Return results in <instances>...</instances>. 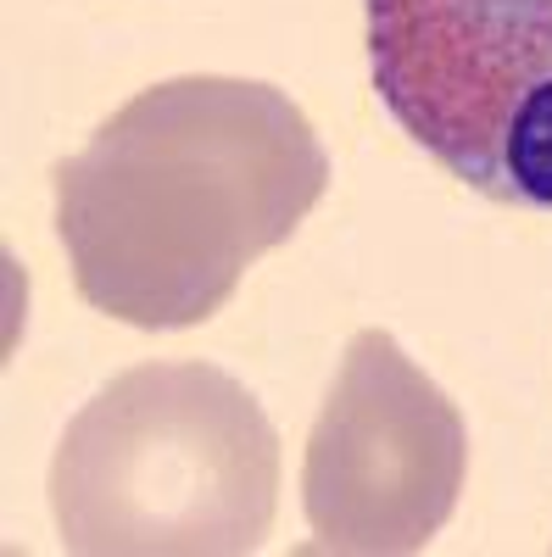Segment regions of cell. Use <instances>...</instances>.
Here are the masks:
<instances>
[{"instance_id":"1","label":"cell","mask_w":552,"mask_h":557,"mask_svg":"<svg viewBox=\"0 0 552 557\" xmlns=\"http://www.w3.org/2000/svg\"><path fill=\"white\" fill-rule=\"evenodd\" d=\"M51 184L78 301L196 330L324 201L330 157L285 89L191 73L128 96Z\"/></svg>"},{"instance_id":"2","label":"cell","mask_w":552,"mask_h":557,"mask_svg":"<svg viewBox=\"0 0 552 557\" xmlns=\"http://www.w3.org/2000/svg\"><path fill=\"white\" fill-rule=\"evenodd\" d=\"M280 513V435L212 362H140L89 396L51 457L78 557H246Z\"/></svg>"},{"instance_id":"3","label":"cell","mask_w":552,"mask_h":557,"mask_svg":"<svg viewBox=\"0 0 552 557\" xmlns=\"http://www.w3.org/2000/svg\"><path fill=\"white\" fill-rule=\"evenodd\" d=\"M391 123L475 196L552 212V0H363Z\"/></svg>"},{"instance_id":"4","label":"cell","mask_w":552,"mask_h":557,"mask_svg":"<svg viewBox=\"0 0 552 557\" xmlns=\"http://www.w3.org/2000/svg\"><path fill=\"white\" fill-rule=\"evenodd\" d=\"M464 474V412L385 330H357L302 451L307 552H425L457 513Z\"/></svg>"}]
</instances>
